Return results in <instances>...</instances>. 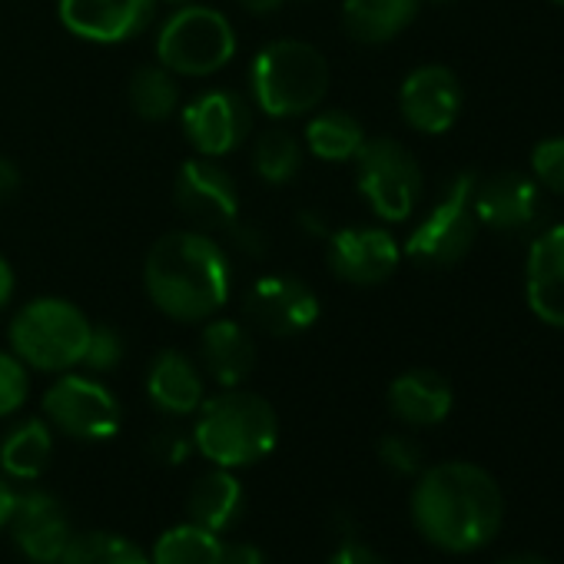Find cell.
Here are the masks:
<instances>
[{"instance_id":"obj_36","label":"cell","mask_w":564,"mask_h":564,"mask_svg":"<svg viewBox=\"0 0 564 564\" xmlns=\"http://www.w3.org/2000/svg\"><path fill=\"white\" fill-rule=\"evenodd\" d=\"M223 564H269L256 544H232L223 551Z\"/></svg>"},{"instance_id":"obj_18","label":"cell","mask_w":564,"mask_h":564,"mask_svg":"<svg viewBox=\"0 0 564 564\" xmlns=\"http://www.w3.org/2000/svg\"><path fill=\"white\" fill-rule=\"evenodd\" d=\"M524 300L534 319L564 329V223L541 229L528 246Z\"/></svg>"},{"instance_id":"obj_35","label":"cell","mask_w":564,"mask_h":564,"mask_svg":"<svg viewBox=\"0 0 564 564\" xmlns=\"http://www.w3.org/2000/svg\"><path fill=\"white\" fill-rule=\"evenodd\" d=\"M333 564H389V561H386L379 551H372V547H366V544H359V541H349V544H343V547L336 551Z\"/></svg>"},{"instance_id":"obj_6","label":"cell","mask_w":564,"mask_h":564,"mask_svg":"<svg viewBox=\"0 0 564 564\" xmlns=\"http://www.w3.org/2000/svg\"><path fill=\"white\" fill-rule=\"evenodd\" d=\"M475 173H458L445 183L442 196L435 206L419 219V226L409 232V242L402 256L425 269H448L462 262L478 232V216H475Z\"/></svg>"},{"instance_id":"obj_8","label":"cell","mask_w":564,"mask_h":564,"mask_svg":"<svg viewBox=\"0 0 564 564\" xmlns=\"http://www.w3.org/2000/svg\"><path fill=\"white\" fill-rule=\"evenodd\" d=\"M160 67L180 77H209L223 70L236 54V31L232 24L199 4L180 8L156 37Z\"/></svg>"},{"instance_id":"obj_3","label":"cell","mask_w":564,"mask_h":564,"mask_svg":"<svg viewBox=\"0 0 564 564\" xmlns=\"http://www.w3.org/2000/svg\"><path fill=\"white\" fill-rule=\"evenodd\" d=\"M196 412L193 445L219 468L256 465L279 442L275 409L256 392L226 389L216 399H203Z\"/></svg>"},{"instance_id":"obj_40","label":"cell","mask_w":564,"mask_h":564,"mask_svg":"<svg viewBox=\"0 0 564 564\" xmlns=\"http://www.w3.org/2000/svg\"><path fill=\"white\" fill-rule=\"evenodd\" d=\"M239 4L249 11V14H272V11H279L286 0H239Z\"/></svg>"},{"instance_id":"obj_39","label":"cell","mask_w":564,"mask_h":564,"mask_svg":"<svg viewBox=\"0 0 564 564\" xmlns=\"http://www.w3.org/2000/svg\"><path fill=\"white\" fill-rule=\"evenodd\" d=\"M14 491H11V485L4 481V475H0V528H4L8 521H11V511H14Z\"/></svg>"},{"instance_id":"obj_2","label":"cell","mask_w":564,"mask_h":564,"mask_svg":"<svg viewBox=\"0 0 564 564\" xmlns=\"http://www.w3.org/2000/svg\"><path fill=\"white\" fill-rule=\"evenodd\" d=\"M143 282L150 303L163 316L176 323H203L226 306L232 272L213 236L176 229L153 242L143 265Z\"/></svg>"},{"instance_id":"obj_32","label":"cell","mask_w":564,"mask_h":564,"mask_svg":"<svg viewBox=\"0 0 564 564\" xmlns=\"http://www.w3.org/2000/svg\"><path fill=\"white\" fill-rule=\"evenodd\" d=\"M123 336L113 329V326H94L90 329V343H87V352H84V366L94 369V372H107V369H117L123 362Z\"/></svg>"},{"instance_id":"obj_10","label":"cell","mask_w":564,"mask_h":564,"mask_svg":"<svg viewBox=\"0 0 564 564\" xmlns=\"http://www.w3.org/2000/svg\"><path fill=\"white\" fill-rule=\"evenodd\" d=\"M176 209L199 229H232L239 223V189L232 176L209 156L186 160L173 183Z\"/></svg>"},{"instance_id":"obj_29","label":"cell","mask_w":564,"mask_h":564,"mask_svg":"<svg viewBox=\"0 0 564 564\" xmlns=\"http://www.w3.org/2000/svg\"><path fill=\"white\" fill-rule=\"evenodd\" d=\"M57 564H150V557L130 538L110 531H87L70 538Z\"/></svg>"},{"instance_id":"obj_34","label":"cell","mask_w":564,"mask_h":564,"mask_svg":"<svg viewBox=\"0 0 564 564\" xmlns=\"http://www.w3.org/2000/svg\"><path fill=\"white\" fill-rule=\"evenodd\" d=\"M153 448H156V455L163 458V462H170V465H180L186 455H189V448H193V438H186L183 432H163V435H156L153 438Z\"/></svg>"},{"instance_id":"obj_31","label":"cell","mask_w":564,"mask_h":564,"mask_svg":"<svg viewBox=\"0 0 564 564\" xmlns=\"http://www.w3.org/2000/svg\"><path fill=\"white\" fill-rule=\"evenodd\" d=\"M31 392L28 366L14 352H0V419L14 415Z\"/></svg>"},{"instance_id":"obj_43","label":"cell","mask_w":564,"mask_h":564,"mask_svg":"<svg viewBox=\"0 0 564 564\" xmlns=\"http://www.w3.org/2000/svg\"><path fill=\"white\" fill-rule=\"evenodd\" d=\"M547 4H554V8H564V0H547Z\"/></svg>"},{"instance_id":"obj_24","label":"cell","mask_w":564,"mask_h":564,"mask_svg":"<svg viewBox=\"0 0 564 564\" xmlns=\"http://www.w3.org/2000/svg\"><path fill=\"white\" fill-rule=\"evenodd\" d=\"M54 455V432L44 419H28L14 425L0 442V468L11 478H37Z\"/></svg>"},{"instance_id":"obj_44","label":"cell","mask_w":564,"mask_h":564,"mask_svg":"<svg viewBox=\"0 0 564 564\" xmlns=\"http://www.w3.org/2000/svg\"><path fill=\"white\" fill-rule=\"evenodd\" d=\"M166 4H183V0H166Z\"/></svg>"},{"instance_id":"obj_13","label":"cell","mask_w":564,"mask_h":564,"mask_svg":"<svg viewBox=\"0 0 564 564\" xmlns=\"http://www.w3.org/2000/svg\"><path fill=\"white\" fill-rule=\"evenodd\" d=\"M183 130L199 156L219 160L249 137L252 107L236 90H206L183 107Z\"/></svg>"},{"instance_id":"obj_30","label":"cell","mask_w":564,"mask_h":564,"mask_svg":"<svg viewBox=\"0 0 564 564\" xmlns=\"http://www.w3.org/2000/svg\"><path fill=\"white\" fill-rule=\"evenodd\" d=\"M531 180L554 196H564V137H544L531 147L528 156Z\"/></svg>"},{"instance_id":"obj_16","label":"cell","mask_w":564,"mask_h":564,"mask_svg":"<svg viewBox=\"0 0 564 564\" xmlns=\"http://www.w3.org/2000/svg\"><path fill=\"white\" fill-rule=\"evenodd\" d=\"M156 0H61L64 28L90 44H123L147 31Z\"/></svg>"},{"instance_id":"obj_28","label":"cell","mask_w":564,"mask_h":564,"mask_svg":"<svg viewBox=\"0 0 564 564\" xmlns=\"http://www.w3.org/2000/svg\"><path fill=\"white\" fill-rule=\"evenodd\" d=\"M252 170L259 180L282 186L303 170V147L290 130H265L252 147Z\"/></svg>"},{"instance_id":"obj_19","label":"cell","mask_w":564,"mask_h":564,"mask_svg":"<svg viewBox=\"0 0 564 564\" xmlns=\"http://www.w3.org/2000/svg\"><path fill=\"white\" fill-rule=\"evenodd\" d=\"M455 392L448 379L435 369H409L389 386V409L399 422L429 429L448 419Z\"/></svg>"},{"instance_id":"obj_27","label":"cell","mask_w":564,"mask_h":564,"mask_svg":"<svg viewBox=\"0 0 564 564\" xmlns=\"http://www.w3.org/2000/svg\"><path fill=\"white\" fill-rule=\"evenodd\" d=\"M130 107L150 123H163L180 110V87L166 67H140L130 80Z\"/></svg>"},{"instance_id":"obj_4","label":"cell","mask_w":564,"mask_h":564,"mask_svg":"<svg viewBox=\"0 0 564 564\" xmlns=\"http://www.w3.org/2000/svg\"><path fill=\"white\" fill-rule=\"evenodd\" d=\"M249 94L252 104L275 120L303 117L329 94V61L306 41H275L256 54Z\"/></svg>"},{"instance_id":"obj_38","label":"cell","mask_w":564,"mask_h":564,"mask_svg":"<svg viewBox=\"0 0 564 564\" xmlns=\"http://www.w3.org/2000/svg\"><path fill=\"white\" fill-rule=\"evenodd\" d=\"M11 296H14V269L4 256H0V310L11 303Z\"/></svg>"},{"instance_id":"obj_11","label":"cell","mask_w":564,"mask_h":564,"mask_svg":"<svg viewBox=\"0 0 564 564\" xmlns=\"http://www.w3.org/2000/svg\"><path fill=\"white\" fill-rule=\"evenodd\" d=\"M242 310L249 323L275 339H290L316 326L323 306L313 286L293 275H262L246 290Z\"/></svg>"},{"instance_id":"obj_23","label":"cell","mask_w":564,"mask_h":564,"mask_svg":"<svg viewBox=\"0 0 564 564\" xmlns=\"http://www.w3.org/2000/svg\"><path fill=\"white\" fill-rule=\"evenodd\" d=\"M242 508H246V491H242L239 478L219 465L213 471L199 475L186 498V511H189L193 524H199L213 534L232 528L236 518L242 514Z\"/></svg>"},{"instance_id":"obj_14","label":"cell","mask_w":564,"mask_h":564,"mask_svg":"<svg viewBox=\"0 0 564 564\" xmlns=\"http://www.w3.org/2000/svg\"><path fill=\"white\" fill-rule=\"evenodd\" d=\"M465 107V90L455 70L442 64H425L415 67L399 90V110L405 123L425 137H442L448 133Z\"/></svg>"},{"instance_id":"obj_7","label":"cell","mask_w":564,"mask_h":564,"mask_svg":"<svg viewBox=\"0 0 564 564\" xmlns=\"http://www.w3.org/2000/svg\"><path fill=\"white\" fill-rule=\"evenodd\" d=\"M356 183L369 209L386 223H405L425 189L415 153L392 137H376L362 143V150L356 153Z\"/></svg>"},{"instance_id":"obj_9","label":"cell","mask_w":564,"mask_h":564,"mask_svg":"<svg viewBox=\"0 0 564 564\" xmlns=\"http://www.w3.org/2000/svg\"><path fill=\"white\" fill-rule=\"evenodd\" d=\"M51 425L80 442H104L120 432L123 409L117 395L90 376H64L44 395Z\"/></svg>"},{"instance_id":"obj_5","label":"cell","mask_w":564,"mask_h":564,"mask_svg":"<svg viewBox=\"0 0 564 564\" xmlns=\"http://www.w3.org/2000/svg\"><path fill=\"white\" fill-rule=\"evenodd\" d=\"M94 323L80 306L44 296L28 303L11 323V346L24 366L41 372H67L84 362Z\"/></svg>"},{"instance_id":"obj_41","label":"cell","mask_w":564,"mask_h":564,"mask_svg":"<svg viewBox=\"0 0 564 564\" xmlns=\"http://www.w3.org/2000/svg\"><path fill=\"white\" fill-rule=\"evenodd\" d=\"M501 564H547V561L538 554H514V557H505Z\"/></svg>"},{"instance_id":"obj_12","label":"cell","mask_w":564,"mask_h":564,"mask_svg":"<svg viewBox=\"0 0 564 564\" xmlns=\"http://www.w3.org/2000/svg\"><path fill=\"white\" fill-rule=\"evenodd\" d=\"M475 216L501 236H521L544 216V189L521 170H498L475 183Z\"/></svg>"},{"instance_id":"obj_25","label":"cell","mask_w":564,"mask_h":564,"mask_svg":"<svg viewBox=\"0 0 564 564\" xmlns=\"http://www.w3.org/2000/svg\"><path fill=\"white\" fill-rule=\"evenodd\" d=\"M366 140L369 137H366L362 123L346 110H323L306 127V143H310L313 156H319L326 163L356 160V153L362 150Z\"/></svg>"},{"instance_id":"obj_15","label":"cell","mask_w":564,"mask_h":564,"mask_svg":"<svg viewBox=\"0 0 564 564\" xmlns=\"http://www.w3.org/2000/svg\"><path fill=\"white\" fill-rule=\"evenodd\" d=\"M329 269L349 286H379L402 262V246L382 226H346L329 239Z\"/></svg>"},{"instance_id":"obj_1","label":"cell","mask_w":564,"mask_h":564,"mask_svg":"<svg viewBox=\"0 0 564 564\" xmlns=\"http://www.w3.org/2000/svg\"><path fill=\"white\" fill-rule=\"evenodd\" d=\"M505 518L498 481L471 462H442L419 471L412 491V521L425 541L465 554L485 547Z\"/></svg>"},{"instance_id":"obj_26","label":"cell","mask_w":564,"mask_h":564,"mask_svg":"<svg viewBox=\"0 0 564 564\" xmlns=\"http://www.w3.org/2000/svg\"><path fill=\"white\" fill-rule=\"evenodd\" d=\"M223 541L219 534L199 524H176L163 531L153 544L150 564H223Z\"/></svg>"},{"instance_id":"obj_42","label":"cell","mask_w":564,"mask_h":564,"mask_svg":"<svg viewBox=\"0 0 564 564\" xmlns=\"http://www.w3.org/2000/svg\"><path fill=\"white\" fill-rule=\"evenodd\" d=\"M422 4H432V8H452L458 0H422Z\"/></svg>"},{"instance_id":"obj_22","label":"cell","mask_w":564,"mask_h":564,"mask_svg":"<svg viewBox=\"0 0 564 564\" xmlns=\"http://www.w3.org/2000/svg\"><path fill=\"white\" fill-rule=\"evenodd\" d=\"M422 11V0H346L343 24L359 44L379 47L402 37Z\"/></svg>"},{"instance_id":"obj_20","label":"cell","mask_w":564,"mask_h":564,"mask_svg":"<svg viewBox=\"0 0 564 564\" xmlns=\"http://www.w3.org/2000/svg\"><path fill=\"white\" fill-rule=\"evenodd\" d=\"M199 359L213 382L223 389H236L249 379L256 366V346L249 329H242L236 319H216L199 336Z\"/></svg>"},{"instance_id":"obj_17","label":"cell","mask_w":564,"mask_h":564,"mask_svg":"<svg viewBox=\"0 0 564 564\" xmlns=\"http://www.w3.org/2000/svg\"><path fill=\"white\" fill-rule=\"evenodd\" d=\"M8 524H11V534H14L18 547L34 564H57L61 554L67 551L70 538H74L70 514L51 491L18 495Z\"/></svg>"},{"instance_id":"obj_37","label":"cell","mask_w":564,"mask_h":564,"mask_svg":"<svg viewBox=\"0 0 564 564\" xmlns=\"http://www.w3.org/2000/svg\"><path fill=\"white\" fill-rule=\"evenodd\" d=\"M18 189H21V170H18V163L0 156V203L11 199Z\"/></svg>"},{"instance_id":"obj_21","label":"cell","mask_w":564,"mask_h":564,"mask_svg":"<svg viewBox=\"0 0 564 564\" xmlns=\"http://www.w3.org/2000/svg\"><path fill=\"white\" fill-rule=\"evenodd\" d=\"M147 395L160 412L193 415L203 405V376L189 356H183L176 349H163L150 362Z\"/></svg>"},{"instance_id":"obj_33","label":"cell","mask_w":564,"mask_h":564,"mask_svg":"<svg viewBox=\"0 0 564 564\" xmlns=\"http://www.w3.org/2000/svg\"><path fill=\"white\" fill-rule=\"evenodd\" d=\"M379 458L395 475H419L422 471V448L409 435H386L379 442Z\"/></svg>"}]
</instances>
